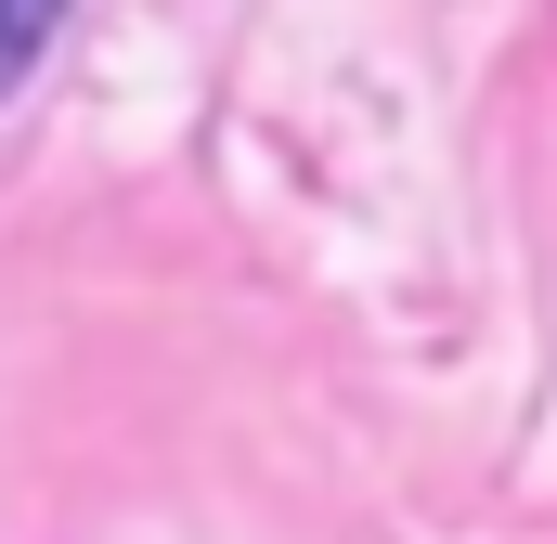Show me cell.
Returning <instances> with one entry per match:
<instances>
[{"mask_svg": "<svg viewBox=\"0 0 557 544\" xmlns=\"http://www.w3.org/2000/svg\"><path fill=\"white\" fill-rule=\"evenodd\" d=\"M52 26H65V0H0V91H26V78H39Z\"/></svg>", "mask_w": 557, "mask_h": 544, "instance_id": "obj_1", "label": "cell"}]
</instances>
